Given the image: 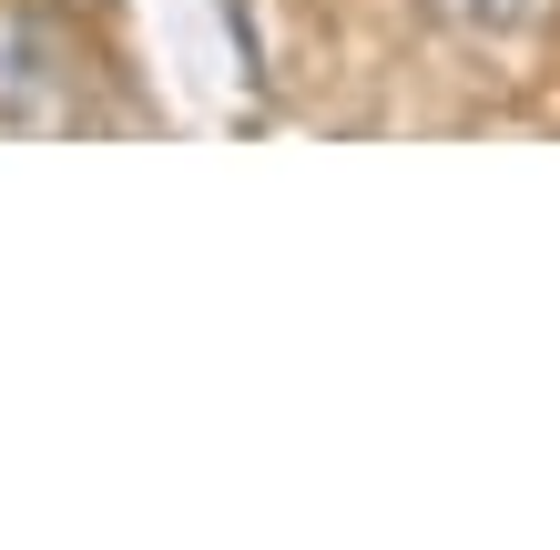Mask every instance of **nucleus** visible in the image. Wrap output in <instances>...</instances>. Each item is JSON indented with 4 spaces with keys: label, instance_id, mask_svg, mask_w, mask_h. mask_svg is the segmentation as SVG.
<instances>
[{
    "label": "nucleus",
    "instance_id": "f257e3e1",
    "mask_svg": "<svg viewBox=\"0 0 560 550\" xmlns=\"http://www.w3.org/2000/svg\"><path fill=\"white\" fill-rule=\"evenodd\" d=\"M72 122V42L51 11L0 0V133H51Z\"/></svg>",
    "mask_w": 560,
    "mask_h": 550
},
{
    "label": "nucleus",
    "instance_id": "f03ea898",
    "mask_svg": "<svg viewBox=\"0 0 560 550\" xmlns=\"http://www.w3.org/2000/svg\"><path fill=\"white\" fill-rule=\"evenodd\" d=\"M418 11H439L448 31H469V42H530V31L560 21V0H418Z\"/></svg>",
    "mask_w": 560,
    "mask_h": 550
},
{
    "label": "nucleus",
    "instance_id": "7ed1b4c3",
    "mask_svg": "<svg viewBox=\"0 0 560 550\" xmlns=\"http://www.w3.org/2000/svg\"><path fill=\"white\" fill-rule=\"evenodd\" d=\"M31 11H72V0H31Z\"/></svg>",
    "mask_w": 560,
    "mask_h": 550
}]
</instances>
